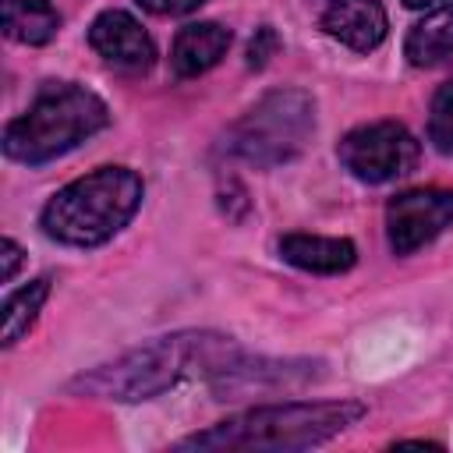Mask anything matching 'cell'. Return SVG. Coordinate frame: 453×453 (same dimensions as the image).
Segmentation results:
<instances>
[{"label":"cell","mask_w":453,"mask_h":453,"mask_svg":"<svg viewBox=\"0 0 453 453\" xmlns=\"http://www.w3.org/2000/svg\"><path fill=\"white\" fill-rule=\"evenodd\" d=\"M280 258L304 273L336 276L357 262V248L347 237H322V234H287L280 237Z\"/></svg>","instance_id":"7c38bea8"},{"label":"cell","mask_w":453,"mask_h":453,"mask_svg":"<svg viewBox=\"0 0 453 453\" xmlns=\"http://www.w3.org/2000/svg\"><path fill=\"white\" fill-rule=\"evenodd\" d=\"M322 28L336 42H343L354 53H372L386 32L389 18L382 0H326L322 7Z\"/></svg>","instance_id":"30bf717a"},{"label":"cell","mask_w":453,"mask_h":453,"mask_svg":"<svg viewBox=\"0 0 453 453\" xmlns=\"http://www.w3.org/2000/svg\"><path fill=\"white\" fill-rule=\"evenodd\" d=\"M4 35L25 46H42L60 32V14L53 0H0Z\"/></svg>","instance_id":"5bb4252c"},{"label":"cell","mask_w":453,"mask_h":453,"mask_svg":"<svg viewBox=\"0 0 453 453\" xmlns=\"http://www.w3.org/2000/svg\"><path fill=\"white\" fill-rule=\"evenodd\" d=\"M428 142L439 152H453V81L439 85L428 110Z\"/></svg>","instance_id":"2e32d148"},{"label":"cell","mask_w":453,"mask_h":453,"mask_svg":"<svg viewBox=\"0 0 453 453\" xmlns=\"http://www.w3.org/2000/svg\"><path fill=\"white\" fill-rule=\"evenodd\" d=\"M106 124L110 110L92 88L78 81H53L32 99L21 117L4 127V152L18 163L39 166L78 149Z\"/></svg>","instance_id":"277c9868"},{"label":"cell","mask_w":453,"mask_h":453,"mask_svg":"<svg viewBox=\"0 0 453 453\" xmlns=\"http://www.w3.org/2000/svg\"><path fill=\"white\" fill-rule=\"evenodd\" d=\"M234 357H241L237 343L230 336L219 333H170V336H156L85 375H78L71 382L74 393L85 396H103V400H124V403H138V400H152L159 393H166L170 386H177L184 375L202 372V375H216L223 372Z\"/></svg>","instance_id":"6da1fadb"},{"label":"cell","mask_w":453,"mask_h":453,"mask_svg":"<svg viewBox=\"0 0 453 453\" xmlns=\"http://www.w3.org/2000/svg\"><path fill=\"white\" fill-rule=\"evenodd\" d=\"M88 42L92 50L124 71H145L156 60V46L149 39V32L138 25V18H131L127 11H103L92 25H88Z\"/></svg>","instance_id":"9c48e42d"},{"label":"cell","mask_w":453,"mask_h":453,"mask_svg":"<svg viewBox=\"0 0 453 453\" xmlns=\"http://www.w3.org/2000/svg\"><path fill=\"white\" fill-rule=\"evenodd\" d=\"M403 57L414 67H439L453 60V7H439L411 25L403 39Z\"/></svg>","instance_id":"4fadbf2b"},{"label":"cell","mask_w":453,"mask_h":453,"mask_svg":"<svg viewBox=\"0 0 453 453\" xmlns=\"http://www.w3.org/2000/svg\"><path fill=\"white\" fill-rule=\"evenodd\" d=\"M336 156H340L343 170L350 177H357L361 184H386V180H396L414 170L421 145L403 124L372 120V124L347 131Z\"/></svg>","instance_id":"8992f818"},{"label":"cell","mask_w":453,"mask_h":453,"mask_svg":"<svg viewBox=\"0 0 453 453\" xmlns=\"http://www.w3.org/2000/svg\"><path fill=\"white\" fill-rule=\"evenodd\" d=\"M142 177L127 166H99L64 184L42 209L46 237L71 248H96L120 234L142 205Z\"/></svg>","instance_id":"3957f363"},{"label":"cell","mask_w":453,"mask_h":453,"mask_svg":"<svg viewBox=\"0 0 453 453\" xmlns=\"http://www.w3.org/2000/svg\"><path fill=\"white\" fill-rule=\"evenodd\" d=\"M365 418V407L357 400H294V403H273L255 407L244 414H234L205 432H195L177 442V449H265V453H287V449H308L319 442H329L343 428L357 425Z\"/></svg>","instance_id":"7a4b0ae2"},{"label":"cell","mask_w":453,"mask_h":453,"mask_svg":"<svg viewBox=\"0 0 453 453\" xmlns=\"http://www.w3.org/2000/svg\"><path fill=\"white\" fill-rule=\"evenodd\" d=\"M453 226V191L411 188L386 205V237L396 255H414Z\"/></svg>","instance_id":"52a82bcc"},{"label":"cell","mask_w":453,"mask_h":453,"mask_svg":"<svg viewBox=\"0 0 453 453\" xmlns=\"http://www.w3.org/2000/svg\"><path fill=\"white\" fill-rule=\"evenodd\" d=\"M439 0H403V7H411V11H425V7H435Z\"/></svg>","instance_id":"ffe728a7"},{"label":"cell","mask_w":453,"mask_h":453,"mask_svg":"<svg viewBox=\"0 0 453 453\" xmlns=\"http://www.w3.org/2000/svg\"><path fill=\"white\" fill-rule=\"evenodd\" d=\"M315 131V99L301 88H276L251 103L226 131L223 149L255 166H283L304 152Z\"/></svg>","instance_id":"5b68a950"},{"label":"cell","mask_w":453,"mask_h":453,"mask_svg":"<svg viewBox=\"0 0 453 453\" xmlns=\"http://www.w3.org/2000/svg\"><path fill=\"white\" fill-rule=\"evenodd\" d=\"M276 50H280L276 32H273L269 25H262V28L251 35V42H248V67H265Z\"/></svg>","instance_id":"e0dca14e"},{"label":"cell","mask_w":453,"mask_h":453,"mask_svg":"<svg viewBox=\"0 0 453 453\" xmlns=\"http://www.w3.org/2000/svg\"><path fill=\"white\" fill-rule=\"evenodd\" d=\"M0 262H4V265H0V280H4V283H11V280H14V273H18V265H21V248H18L11 237H4V241H0Z\"/></svg>","instance_id":"d6986e66"},{"label":"cell","mask_w":453,"mask_h":453,"mask_svg":"<svg viewBox=\"0 0 453 453\" xmlns=\"http://www.w3.org/2000/svg\"><path fill=\"white\" fill-rule=\"evenodd\" d=\"M145 11L163 14V18H177V14H191L195 7H202L205 0H138Z\"/></svg>","instance_id":"ac0fdd59"},{"label":"cell","mask_w":453,"mask_h":453,"mask_svg":"<svg viewBox=\"0 0 453 453\" xmlns=\"http://www.w3.org/2000/svg\"><path fill=\"white\" fill-rule=\"evenodd\" d=\"M226 46H230V28H223L219 21H191L173 39L170 67L177 78H198L226 57Z\"/></svg>","instance_id":"8fae6325"},{"label":"cell","mask_w":453,"mask_h":453,"mask_svg":"<svg viewBox=\"0 0 453 453\" xmlns=\"http://www.w3.org/2000/svg\"><path fill=\"white\" fill-rule=\"evenodd\" d=\"M46 297H50V276H39V280L25 283L21 290H14L4 301V333H0V343L4 347H14L32 329V322L42 311Z\"/></svg>","instance_id":"9a60e30c"},{"label":"cell","mask_w":453,"mask_h":453,"mask_svg":"<svg viewBox=\"0 0 453 453\" xmlns=\"http://www.w3.org/2000/svg\"><path fill=\"white\" fill-rule=\"evenodd\" d=\"M319 361H244L234 357L223 372H216L212 393L219 400H241L251 393H273V389H297L319 375Z\"/></svg>","instance_id":"ba28073f"}]
</instances>
